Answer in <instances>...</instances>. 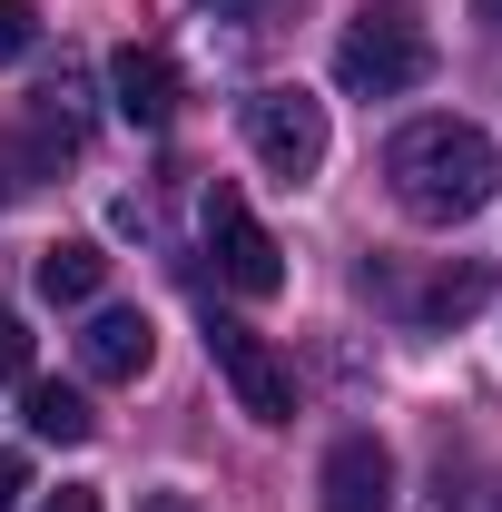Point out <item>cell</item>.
I'll use <instances>...</instances> for the list:
<instances>
[{"label": "cell", "mask_w": 502, "mask_h": 512, "mask_svg": "<svg viewBox=\"0 0 502 512\" xmlns=\"http://www.w3.org/2000/svg\"><path fill=\"white\" fill-rule=\"evenodd\" d=\"M384 178H394V207L414 217V227H463V217H483L493 207V138L473 119H414L394 148H384Z\"/></svg>", "instance_id": "1"}, {"label": "cell", "mask_w": 502, "mask_h": 512, "mask_svg": "<svg viewBox=\"0 0 502 512\" xmlns=\"http://www.w3.org/2000/svg\"><path fill=\"white\" fill-rule=\"evenodd\" d=\"M434 79V30L404 10V0H365L355 20H345V40H335V89H355V99H404V89H424Z\"/></svg>", "instance_id": "2"}, {"label": "cell", "mask_w": 502, "mask_h": 512, "mask_svg": "<svg viewBox=\"0 0 502 512\" xmlns=\"http://www.w3.org/2000/svg\"><path fill=\"white\" fill-rule=\"evenodd\" d=\"M197 227H207V256H217V276H227L237 296H276V286H286V256H276V237L256 227V207L227 188V178L197 197Z\"/></svg>", "instance_id": "3"}, {"label": "cell", "mask_w": 502, "mask_h": 512, "mask_svg": "<svg viewBox=\"0 0 502 512\" xmlns=\"http://www.w3.org/2000/svg\"><path fill=\"white\" fill-rule=\"evenodd\" d=\"M247 148L286 188H306L315 168H325V99H306V89H256L247 99Z\"/></svg>", "instance_id": "4"}, {"label": "cell", "mask_w": 502, "mask_h": 512, "mask_svg": "<svg viewBox=\"0 0 502 512\" xmlns=\"http://www.w3.org/2000/svg\"><path fill=\"white\" fill-rule=\"evenodd\" d=\"M207 355H217V375H227V394H237V414H256V424H296V375H286V355L256 335V325H207Z\"/></svg>", "instance_id": "5"}, {"label": "cell", "mask_w": 502, "mask_h": 512, "mask_svg": "<svg viewBox=\"0 0 502 512\" xmlns=\"http://www.w3.org/2000/svg\"><path fill=\"white\" fill-rule=\"evenodd\" d=\"M315 493H325V512H384L394 503V453H384V434H345V444L325 453Z\"/></svg>", "instance_id": "6"}, {"label": "cell", "mask_w": 502, "mask_h": 512, "mask_svg": "<svg viewBox=\"0 0 502 512\" xmlns=\"http://www.w3.org/2000/svg\"><path fill=\"white\" fill-rule=\"evenodd\" d=\"M148 355H158V325L138 316V306H99L89 335H79V365H89L99 384H138V375H148Z\"/></svg>", "instance_id": "7"}, {"label": "cell", "mask_w": 502, "mask_h": 512, "mask_svg": "<svg viewBox=\"0 0 502 512\" xmlns=\"http://www.w3.org/2000/svg\"><path fill=\"white\" fill-rule=\"evenodd\" d=\"M109 99H119L128 128H168L178 119V69H168V50H138L128 40L119 60H109Z\"/></svg>", "instance_id": "8"}, {"label": "cell", "mask_w": 502, "mask_h": 512, "mask_svg": "<svg viewBox=\"0 0 502 512\" xmlns=\"http://www.w3.org/2000/svg\"><path fill=\"white\" fill-rule=\"evenodd\" d=\"M30 276H40L50 306H89V296L109 286V247H99V237H60V247H40Z\"/></svg>", "instance_id": "9"}, {"label": "cell", "mask_w": 502, "mask_h": 512, "mask_svg": "<svg viewBox=\"0 0 502 512\" xmlns=\"http://www.w3.org/2000/svg\"><path fill=\"white\" fill-rule=\"evenodd\" d=\"M20 414H30V434H40V444H89V434H99V414H89V394H79V384H20Z\"/></svg>", "instance_id": "10"}, {"label": "cell", "mask_w": 502, "mask_h": 512, "mask_svg": "<svg viewBox=\"0 0 502 512\" xmlns=\"http://www.w3.org/2000/svg\"><path fill=\"white\" fill-rule=\"evenodd\" d=\"M483 296H493V276H483V266H453V276H434V286H424V296H414V316H434V325H453V316H473V306H483Z\"/></svg>", "instance_id": "11"}, {"label": "cell", "mask_w": 502, "mask_h": 512, "mask_svg": "<svg viewBox=\"0 0 502 512\" xmlns=\"http://www.w3.org/2000/svg\"><path fill=\"white\" fill-rule=\"evenodd\" d=\"M40 50V0H0V69H20Z\"/></svg>", "instance_id": "12"}, {"label": "cell", "mask_w": 502, "mask_h": 512, "mask_svg": "<svg viewBox=\"0 0 502 512\" xmlns=\"http://www.w3.org/2000/svg\"><path fill=\"white\" fill-rule=\"evenodd\" d=\"M0 384H30V325L0 306Z\"/></svg>", "instance_id": "13"}, {"label": "cell", "mask_w": 502, "mask_h": 512, "mask_svg": "<svg viewBox=\"0 0 502 512\" xmlns=\"http://www.w3.org/2000/svg\"><path fill=\"white\" fill-rule=\"evenodd\" d=\"M20 493H30V463H20V453H0V512H20Z\"/></svg>", "instance_id": "14"}, {"label": "cell", "mask_w": 502, "mask_h": 512, "mask_svg": "<svg viewBox=\"0 0 502 512\" xmlns=\"http://www.w3.org/2000/svg\"><path fill=\"white\" fill-rule=\"evenodd\" d=\"M40 512H99V493H89V483H60V493H50Z\"/></svg>", "instance_id": "15"}, {"label": "cell", "mask_w": 502, "mask_h": 512, "mask_svg": "<svg viewBox=\"0 0 502 512\" xmlns=\"http://www.w3.org/2000/svg\"><path fill=\"white\" fill-rule=\"evenodd\" d=\"M138 512H197V503H188V493H148Z\"/></svg>", "instance_id": "16"}, {"label": "cell", "mask_w": 502, "mask_h": 512, "mask_svg": "<svg viewBox=\"0 0 502 512\" xmlns=\"http://www.w3.org/2000/svg\"><path fill=\"white\" fill-rule=\"evenodd\" d=\"M473 20H483V30H502V0H473Z\"/></svg>", "instance_id": "17"}, {"label": "cell", "mask_w": 502, "mask_h": 512, "mask_svg": "<svg viewBox=\"0 0 502 512\" xmlns=\"http://www.w3.org/2000/svg\"><path fill=\"white\" fill-rule=\"evenodd\" d=\"M227 10H237V20H256V10H266V0H227Z\"/></svg>", "instance_id": "18"}, {"label": "cell", "mask_w": 502, "mask_h": 512, "mask_svg": "<svg viewBox=\"0 0 502 512\" xmlns=\"http://www.w3.org/2000/svg\"><path fill=\"white\" fill-rule=\"evenodd\" d=\"M0 207H10V158H0Z\"/></svg>", "instance_id": "19"}, {"label": "cell", "mask_w": 502, "mask_h": 512, "mask_svg": "<svg viewBox=\"0 0 502 512\" xmlns=\"http://www.w3.org/2000/svg\"><path fill=\"white\" fill-rule=\"evenodd\" d=\"M493 512H502V503H493Z\"/></svg>", "instance_id": "20"}]
</instances>
